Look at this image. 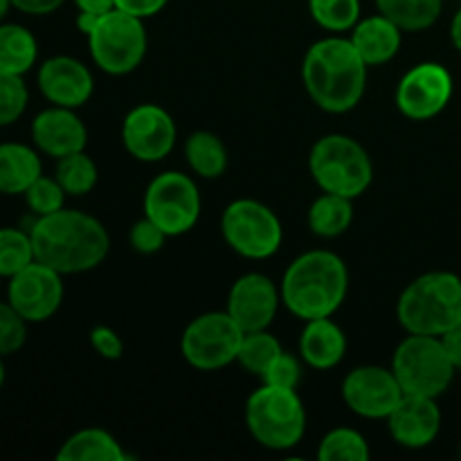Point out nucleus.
<instances>
[{
	"label": "nucleus",
	"mask_w": 461,
	"mask_h": 461,
	"mask_svg": "<svg viewBox=\"0 0 461 461\" xmlns=\"http://www.w3.org/2000/svg\"><path fill=\"white\" fill-rule=\"evenodd\" d=\"M39 176H43L39 151L21 142L0 144V194L23 196Z\"/></svg>",
	"instance_id": "obj_22"
},
{
	"label": "nucleus",
	"mask_w": 461,
	"mask_h": 461,
	"mask_svg": "<svg viewBox=\"0 0 461 461\" xmlns=\"http://www.w3.org/2000/svg\"><path fill=\"white\" fill-rule=\"evenodd\" d=\"M176 122L158 104H140L122 124L124 149L140 162H160L176 147Z\"/></svg>",
	"instance_id": "obj_14"
},
{
	"label": "nucleus",
	"mask_w": 461,
	"mask_h": 461,
	"mask_svg": "<svg viewBox=\"0 0 461 461\" xmlns=\"http://www.w3.org/2000/svg\"><path fill=\"white\" fill-rule=\"evenodd\" d=\"M354 223V201L322 192L309 210V228L320 239H336Z\"/></svg>",
	"instance_id": "obj_25"
},
{
	"label": "nucleus",
	"mask_w": 461,
	"mask_h": 461,
	"mask_svg": "<svg viewBox=\"0 0 461 461\" xmlns=\"http://www.w3.org/2000/svg\"><path fill=\"white\" fill-rule=\"evenodd\" d=\"M9 7H12V3H9V0H0V23H3V18L7 16Z\"/></svg>",
	"instance_id": "obj_45"
},
{
	"label": "nucleus",
	"mask_w": 461,
	"mask_h": 461,
	"mask_svg": "<svg viewBox=\"0 0 461 461\" xmlns=\"http://www.w3.org/2000/svg\"><path fill=\"white\" fill-rule=\"evenodd\" d=\"M34 259L61 275L97 268L111 250V237L102 221L79 210H59L39 216L30 228Z\"/></svg>",
	"instance_id": "obj_1"
},
{
	"label": "nucleus",
	"mask_w": 461,
	"mask_h": 461,
	"mask_svg": "<svg viewBox=\"0 0 461 461\" xmlns=\"http://www.w3.org/2000/svg\"><path fill=\"white\" fill-rule=\"evenodd\" d=\"M376 7L403 32H423L439 21L444 0H376Z\"/></svg>",
	"instance_id": "obj_27"
},
{
	"label": "nucleus",
	"mask_w": 461,
	"mask_h": 461,
	"mask_svg": "<svg viewBox=\"0 0 461 461\" xmlns=\"http://www.w3.org/2000/svg\"><path fill=\"white\" fill-rule=\"evenodd\" d=\"M347 354V336L331 318L306 320L300 336V358L313 369H333Z\"/></svg>",
	"instance_id": "obj_20"
},
{
	"label": "nucleus",
	"mask_w": 461,
	"mask_h": 461,
	"mask_svg": "<svg viewBox=\"0 0 461 461\" xmlns=\"http://www.w3.org/2000/svg\"><path fill=\"white\" fill-rule=\"evenodd\" d=\"M59 461H126L129 455L111 432L102 428H86L63 441L57 453Z\"/></svg>",
	"instance_id": "obj_23"
},
{
	"label": "nucleus",
	"mask_w": 461,
	"mask_h": 461,
	"mask_svg": "<svg viewBox=\"0 0 461 461\" xmlns=\"http://www.w3.org/2000/svg\"><path fill=\"white\" fill-rule=\"evenodd\" d=\"M243 329L228 311L203 313L187 324L180 338V351L192 367L201 372H216L237 363Z\"/></svg>",
	"instance_id": "obj_11"
},
{
	"label": "nucleus",
	"mask_w": 461,
	"mask_h": 461,
	"mask_svg": "<svg viewBox=\"0 0 461 461\" xmlns=\"http://www.w3.org/2000/svg\"><path fill=\"white\" fill-rule=\"evenodd\" d=\"M34 259V246H32L30 230L0 228V277L9 279Z\"/></svg>",
	"instance_id": "obj_31"
},
{
	"label": "nucleus",
	"mask_w": 461,
	"mask_h": 461,
	"mask_svg": "<svg viewBox=\"0 0 461 461\" xmlns=\"http://www.w3.org/2000/svg\"><path fill=\"white\" fill-rule=\"evenodd\" d=\"M367 68L349 39L329 36L309 48L302 63V79L315 106L340 115L354 111L363 99Z\"/></svg>",
	"instance_id": "obj_2"
},
{
	"label": "nucleus",
	"mask_w": 461,
	"mask_h": 461,
	"mask_svg": "<svg viewBox=\"0 0 461 461\" xmlns=\"http://www.w3.org/2000/svg\"><path fill=\"white\" fill-rule=\"evenodd\" d=\"M167 239L169 237H167V234L162 232V230L158 228L147 214H144L140 221H135L129 234L131 248H133L138 255H156V252L162 250Z\"/></svg>",
	"instance_id": "obj_37"
},
{
	"label": "nucleus",
	"mask_w": 461,
	"mask_h": 461,
	"mask_svg": "<svg viewBox=\"0 0 461 461\" xmlns=\"http://www.w3.org/2000/svg\"><path fill=\"white\" fill-rule=\"evenodd\" d=\"M27 102H30V93L23 77L0 70V129L21 120Z\"/></svg>",
	"instance_id": "obj_33"
},
{
	"label": "nucleus",
	"mask_w": 461,
	"mask_h": 461,
	"mask_svg": "<svg viewBox=\"0 0 461 461\" xmlns=\"http://www.w3.org/2000/svg\"><path fill=\"white\" fill-rule=\"evenodd\" d=\"M144 214L167 234L180 237L196 228L201 219V192L192 176L165 171L144 192Z\"/></svg>",
	"instance_id": "obj_10"
},
{
	"label": "nucleus",
	"mask_w": 461,
	"mask_h": 461,
	"mask_svg": "<svg viewBox=\"0 0 461 461\" xmlns=\"http://www.w3.org/2000/svg\"><path fill=\"white\" fill-rule=\"evenodd\" d=\"M392 372L403 394L439 399L450 387L457 369L450 363L439 338L408 333L396 347Z\"/></svg>",
	"instance_id": "obj_7"
},
{
	"label": "nucleus",
	"mask_w": 461,
	"mask_h": 461,
	"mask_svg": "<svg viewBox=\"0 0 461 461\" xmlns=\"http://www.w3.org/2000/svg\"><path fill=\"white\" fill-rule=\"evenodd\" d=\"M99 18H102V14L79 12V16H77V30H79L84 36H88L90 32L95 30V25L99 23Z\"/></svg>",
	"instance_id": "obj_43"
},
{
	"label": "nucleus",
	"mask_w": 461,
	"mask_h": 461,
	"mask_svg": "<svg viewBox=\"0 0 461 461\" xmlns=\"http://www.w3.org/2000/svg\"><path fill=\"white\" fill-rule=\"evenodd\" d=\"M453 97V75L441 63L423 61L410 68L396 86V106L401 115L426 122L444 113Z\"/></svg>",
	"instance_id": "obj_12"
},
{
	"label": "nucleus",
	"mask_w": 461,
	"mask_h": 461,
	"mask_svg": "<svg viewBox=\"0 0 461 461\" xmlns=\"http://www.w3.org/2000/svg\"><path fill=\"white\" fill-rule=\"evenodd\" d=\"M385 421L396 444L410 450H421L439 437L441 410L437 399H430V396L403 394V399Z\"/></svg>",
	"instance_id": "obj_18"
},
{
	"label": "nucleus",
	"mask_w": 461,
	"mask_h": 461,
	"mask_svg": "<svg viewBox=\"0 0 461 461\" xmlns=\"http://www.w3.org/2000/svg\"><path fill=\"white\" fill-rule=\"evenodd\" d=\"M0 279H3V277H0Z\"/></svg>",
	"instance_id": "obj_47"
},
{
	"label": "nucleus",
	"mask_w": 461,
	"mask_h": 461,
	"mask_svg": "<svg viewBox=\"0 0 461 461\" xmlns=\"http://www.w3.org/2000/svg\"><path fill=\"white\" fill-rule=\"evenodd\" d=\"M23 196H25V203L27 207H30L32 214L39 219V216H48V214H54V212L63 210V207H66L68 194L66 189L59 185L57 178L39 176Z\"/></svg>",
	"instance_id": "obj_34"
},
{
	"label": "nucleus",
	"mask_w": 461,
	"mask_h": 461,
	"mask_svg": "<svg viewBox=\"0 0 461 461\" xmlns=\"http://www.w3.org/2000/svg\"><path fill=\"white\" fill-rule=\"evenodd\" d=\"M309 169L322 192L345 198H358L374 180V165L358 140L342 133H331L313 144Z\"/></svg>",
	"instance_id": "obj_5"
},
{
	"label": "nucleus",
	"mask_w": 461,
	"mask_h": 461,
	"mask_svg": "<svg viewBox=\"0 0 461 461\" xmlns=\"http://www.w3.org/2000/svg\"><path fill=\"white\" fill-rule=\"evenodd\" d=\"M403 30L383 14L363 18L351 30L349 41L367 66H383L399 54Z\"/></svg>",
	"instance_id": "obj_21"
},
{
	"label": "nucleus",
	"mask_w": 461,
	"mask_h": 461,
	"mask_svg": "<svg viewBox=\"0 0 461 461\" xmlns=\"http://www.w3.org/2000/svg\"><path fill=\"white\" fill-rule=\"evenodd\" d=\"M27 320L9 302H0V356H12L27 340Z\"/></svg>",
	"instance_id": "obj_35"
},
{
	"label": "nucleus",
	"mask_w": 461,
	"mask_h": 461,
	"mask_svg": "<svg viewBox=\"0 0 461 461\" xmlns=\"http://www.w3.org/2000/svg\"><path fill=\"white\" fill-rule=\"evenodd\" d=\"M5 385V363H3V356H0V390Z\"/></svg>",
	"instance_id": "obj_46"
},
{
	"label": "nucleus",
	"mask_w": 461,
	"mask_h": 461,
	"mask_svg": "<svg viewBox=\"0 0 461 461\" xmlns=\"http://www.w3.org/2000/svg\"><path fill=\"white\" fill-rule=\"evenodd\" d=\"M320 461H367L369 444L354 428H333L318 448Z\"/></svg>",
	"instance_id": "obj_30"
},
{
	"label": "nucleus",
	"mask_w": 461,
	"mask_h": 461,
	"mask_svg": "<svg viewBox=\"0 0 461 461\" xmlns=\"http://www.w3.org/2000/svg\"><path fill=\"white\" fill-rule=\"evenodd\" d=\"M9 3L18 12L30 14V16H48V14L57 12L66 0H9Z\"/></svg>",
	"instance_id": "obj_40"
},
{
	"label": "nucleus",
	"mask_w": 461,
	"mask_h": 461,
	"mask_svg": "<svg viewBox=\"0 0 461 461\" xmlns=\"http://www.w3.org/2000/svg\"><path fill=\"white\" fill-rule=\"evenodd\" d=\"M63 275L41 261H32L27 268L9 277L7 302L30 324L52 318L63 302Z\"/></svg>",
	"instance_id": "obj_13"
},
{
	"label": "nucleus",
	"mask_w": 461,
	"mask_h": 461,
	"mask_svg": "<svg viewBox=\"0 0 461 461\" xmlns=\"http://www.w3.org/2000/svg\"><path fill=\"white\" fill-rule=\"evenodd\" d=\"M349 288V270L331 250H309L293 259L282 279V302L295 318H331Z\"/></svg>",
	"instance_id": "obj_3"
},
{
	"label": "nucleus",
	"mask_w": 461,
	"mask_h": 461,
	"mask_svg": "<svg viewBox=\"0 0 461 461\" xmlns=\"http://www.w3.org/2000/svg\"><path fill=\"white\" fill-rule=\"evenodd\" d=\"M97 165L86 151L70 153L57 160L54 178L59 180L68 196H86L97 185Z\"/></svg>",
	"instance_id": "obj_28"
},
{
	"label": "nucleus",
	"mask_w": 461,
	"mask_h": 461,
	"mask_svg": "<svg viewBox=\"0 0 461 461\" xmlns=\"http://www.w3.org/2000/svg\"><path fill=\"white\" fill-rule=\"evenodd\" d=\"M246 426L268 450L295 448L306 432V410L297 390L261 385L246 403Z\"/></svg>",
	"instance_id": "obj_6"
},
{
	"label": "nucleus",
	"mask_w": 461,
	"mask_h": 461,
	"mask_svg": "<svg viewBox=\"0 0 461 461\" xmlns=\"http://www.w3.org/2000/svg\"><path fill=\"white\" fill-rule=\"evenodd\" d=\"M32 140L41 153L59 160V158L70 156V153L86 151L88 129L75 113V108L52 106L34 117Z\"/></svg>",
	"instance_id": "obj_19"
},
{
	"label": "nucleus",
	"mask_w": 461,
	"mask_h": 461,
	"mask_svg": "<svg viewBox=\"0 0 461 461\" xmlns=\"http://www.w3.org/2000/svg\"><path fill=\"white\" fill-rule=\"evenodd\" d=\"M342 399L347 408L363 419H387L403 399L394 372L376 365L351 369L342 381Z\"/></svg>",
	"instance_id": "obj_15"
},
{
	"label": "nucleus",
	"mask_w": 461,
	"mask_h": 461,
	"mask_svg": "<svg viewBox=\"0 0 461 461\" xmlns=\"http://www.w3.org/2000/svg\"><path fill=\"white\" fill-rule=\"evenodd\" d=\"M79 12H93V14H106L115 9V0H75Z\"/></svg>",
	"instance_id": "obj_42"
},
{
	"label": "nucleus",
	"mask_w": 461,
	"mask_h": 461,
	"mask_svg": "<svg viewBox=\"0 0 461 461\" xmlns=\"http://www.w3.org/2000/svg\"><path fill=\"white\" fill-rule=\"evenodd\" d=\"M185 158L201 178H221L228 169V149L212 131H196L185 142Z\"/></svg>",
	"instance_id": "obj_26"
},
{
	"label": "nucleus",
	"mask_w": 461,
	"mask_h": 461,
	"mask_svg": "<svg viewBox=\"0 0 461 461\" xmlns=\"http://www.w3.org/2000/svg\"><path fill=\"white\" fill-rule=\"evenodd\" d=\"M36 81H39V90L43 93V97L52 102V106L75 108V111L93 97L95 90L88 66L81 63L79 59L63 57V54L43 61Z\"/></svg>",
	"instance_id": "obj_17"
},
{
	"label": "nucleus",
	"mask_w": 461,
	"mask_h": 461,
	"mask_svg": "<svg viewBox=\"0 0 461 461\" xmlns=\"http://www.w3.org/2000/svg\"><path fill=\"white\" fill-rule=\"evenodd\" d=\"M396 318L408 333L444 336L461 324V277L435 270L408 284L396 304Z\"/></svg>",
	"instance_id": "obj_4"
},
{
	"label": "nucleus",
	"mask_w": 461,
	"mask_h": 461,
	"mask_svg": "<svg viewBox=\"0 0 461 461\" xmlns=\"http://www.w3.org/2000/svg\"><path fill=\"white\" fill-rule=\"evenodd\" d=\"M39 59V43L27 27L18 23H0V70L25 75Z\"/></svg>",
	"instance_id": "obj_24"
},
{
	"label": "nucleus",
	"mask_w": 461,
	"mask_h": 461,
	"mask_svg": "<svg viewBox=\"0 0 461 461\" xmlns=\"http://www.w3.org/2000/svg\"><path fill=\"white\" fill-rule=\"evenodd\" d=\"M439 340L441 345H444L453 367L457 369V372H461V324L459 327L450 329V331H446L444 336H439Z\"/></svg>",
	"instance_id": "obj_41"
},
{
	"label": "nucleus",
	"mask_w": 461,
	"mask_h": 461,
	"mask_svg": "<svg viewBox=\"0 0 461 461\" xmlns=\"http://www.w3.org/2000/svg\"><path fill=\"white\" fill-rule=\"evenodd\" d=\"M282 291L261 273H246L232 284L228 295V313L243 333L264 331L277 315Z\"/></svg>",
	"instance_id": "obj_16"
},
{
	"label": "nucleus",
	"mask_w": 461,
	"mask_h": 461,
	"mask_svg": "<svg viewBox=\"0 0 461 461\" xmlns=\"http://www.w3.org/2000/svg\"><path fill=\"white\" fill-rule=\"evenodd\" d=\"M309 12L322 30L340 34L360 21V0H309Z\"/></svg>",
	"instance_id": "obj_32"
},
{
	"label": "nucleus",
	"mask_w": 461,
	"mask_h": 461,
	"mask_svg": "<svg viewBox=\"0 0 461 461\" xmlns=\"http://www.w3.org/2000/svg\"><path fill=\"white\" fill-rule=\"evenodd\" d=\"M221 232L225 243L246 259H270L284 241L279 216L268 205L252 198H239L225 207L221 216Z\"/></svg>",
	"instance_id": "obj_9"
},
{
	"label": "nucleus",
	"mask_w": 461,
	"mask_h": 461,
	"mask_svg": "<svg viewBox=\"0 0 461 461\" xmlns=\"http://www.w3.org/2000/svg\"><path fill=\"white\" fill-rule=\"evenodd\" d=\"M261 381H264L266 385L284 387V390H297V385H300L302 381L300 358L282 351V354L275 358V363L268 367V372L261 376Z\"/></svg>",
	"instance_id": "obj_36"
},
{
	"label": "nucleus",
	"mask_w": 461,
	"mask_h": 461,
	"mask_svg": "<svg viewBox=\"0 0 461 461\" xmlns=\"http://www.w3.org/2000/svg\"><path fill=\"white\" fill-rule=\"evenodd\" d=\"M169 0H115V9L131 14L135 18H151L167 7Z\"/></svg>",
	"instance_id": "obj_39"
},
{
	"label": "nucleus",
	"mask_w": 461,
	"mask_h": 461,
	"mask_svg": "<svg viewBox=\"0 0 461 461\" xmlns=\"http://www.w3.org/2000/svg\"><path fill=\"white\" fill-rule=\"evenodd\" d=\"M90 57L99 70L113 77L133 72L147 54V30L142 18H135L122 9L102 14L99 23L88 36Z\"/></svg>",
	"instance_id": "obj_8"
},
{
	"label": "nucleus",
	"mask_w": 461,
	"mask_h": 461,
	"mask_svg": "<svg viewBox=\"0 0 461 461\" xmlns=\"http://www.w3.org/2000/svg\"><path fill=\"white\" fill-rule=\"evenodd\" d=\"M90 345L106 360H120L124 356V342L111 327H95L90 331Z\"/></svg>",
	"instance_id": "obj_38"
},
{
	"label": "nucleus",
	"mask_w": 461,
	"mask_h": 461,
	"mask_svg": "<svg viewBox=\"0 0 461 461\" xmlns=\"http://www.w3.org/2000/svg\"><path fill=\"white\" fill-rule=\"evenodd\" d=\"M282 351V345H279V340L273 333H268V329H264V331L243 333L241 347H239L237 354V363L241 365L246 372L261 378L268 372V367L275 363V358H277Z\"/></svg>",
	"instance_id": "obj_29"
},
{
	"label": "nucleus",
	"mask_w": 461,
	"mask_h": 461,
	"mask_svg": "<svg viewBox=\"0 0 461 461\" xmlns=\"http://www.w3.org/2000/svg\"><path fill=\"white\" fill-rule=\"evenodd\" d=\"M450 41H453L455 50L461 52V9L453 16V23H450Z\"/></svg>",
	"instance_id": "obj_44"
}]
</instances>
